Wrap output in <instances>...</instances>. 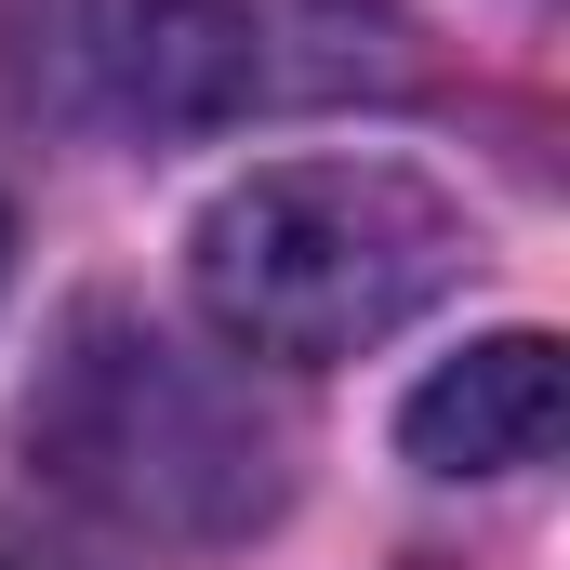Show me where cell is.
Here are the masks:
<instances>
[{
  "mask_svg": "<svg viewBox=\"0 0 570 570\" xmlns=\"http://www.w3.org/2000/svg\"><path fill=\"white\" fill-rule=\"evenodd\" d=\"M464 266H478V226L412 159H266L213 186L186 226L199 318L239 358H292V372L412 332Z\"/></svg>",
  "mask_w": 570,
  "mask_h": 570,
  "instance_id": "6da1fadb",
  "label": "cell"
},
{
  "mask_svg": "<svg viewBox=\"0 0 570 570\" xmlns=\"http://www.w3.org/2000/svg\"><path fill=\"white\" fill-rule=\"evenodd\" d=\"M399 67L385 0H13V80L80 134H226Z\"/></svg>",
  "mask_w": 570,
  "mask_h": 570,
  "instance_id": "7a4b0ae2",
  "label": "cell"
},
{
  "mask_svg": "<svg viewBox=\"0 0 570 570\" xmlns=\"http://www.w3.org/2000/svg\"><path fill=\"white\" fill-rule=\"evenodd\" d=\"M27 451L134 531H253L279 504V425L253 412V385H226L146 318L67 332L53 385L27 399Z\"/></svg>",
  "mask_w": 570,
  "mask_h": 570,
  "instance_id": "3957f363",
  "label": "cell"
},
{
  "mask_svg": "<svg viewBox=\"0 0 570 570\" xmlns=\"http://www.w3.org/2000/svg\"><path fill=\"white\" fill-rule=\"evenodd\" d=\"M558 425H570L558 332H478L464 358H438L399 399V451L425 478H518V464L558 451Z\"/></svg>",
  "mask_w": 570,
  "mask_h": 570,
  "instance_id": "277c9868",
  "label": "cell"
},
{
  "mask_svg": "<svg viewBox=\"0 0 570 570\" xmlns=\"http://www.w3.org/2000/svg\"><path fill=\"white\" fill-rule=\"evenodd\" d=\"M0 266H13V213H0Z\"/></svg>",
  "mask_w": 570,
  "mask_h": 570,
  "instance_id": "5b68a950",
  "label": "cell"
}]
</instances>
